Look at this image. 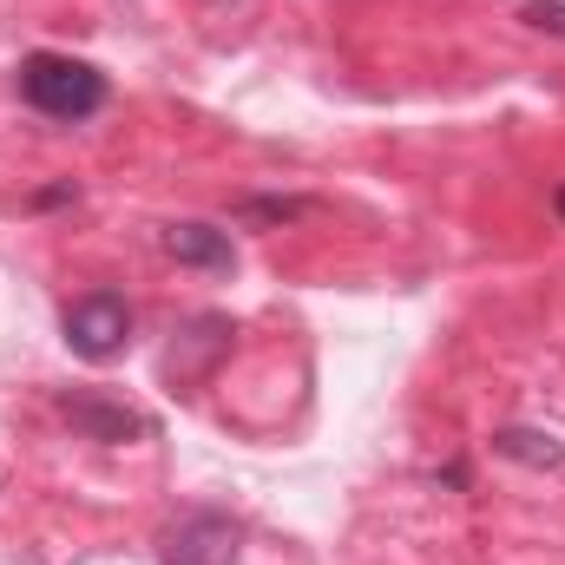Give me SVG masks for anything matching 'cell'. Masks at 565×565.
Wrapping results in <instances>:
<instances>
[{
  "mask_svg": "<svg viewBox=\"0 0 565 565\" xmlns=\"http://www.w3.org/2000/svg\"><path fill=\"white\" fill-rule=\"evenodd\" d=\"M20 99L40 113V119H60V126H86L99 106H106V73L93 60H73V53H26L20 60Z\"/></svg>",
  "mask_w": 565,
  "mask_h": 565,
  "instance_id": "cell-1",
  "label": "cell"
},
{
  "mask_svg": "<svg viewBox=\"0 0 565 565\" xmlns=\"http://www.w3.org/2000/svg\"><path fill=\"white\" fill-rule=\"evenodd\" d=\"M60 335H66V349H73L79 362H113V355H126V342H132V302H126L119 289H86L79 302H66Z\"/></svg>",
  "mask_w": 565,
  "mask_h": 565,
  "instance_id": "cell-2",
  "label": "cell"
},
{
  "mask_svg": "<svg viewBox=\"0 0 565 565\" xmlns=\"http://www.w3.org/2000/svg\"><path fill=\"white\" fill-rule=\"evenodd\" d=\"M237 553H244V526L224 520V513H184L158 540L164 565H237Z\"/></svg>",
  "mask_w": 565,
  "mask_h": 565,
  "instance_id": "cell-3",
  "label": "cell"
},
{
  "mask_svg": "<svg viewBox=\"0 0 565 565\" xmlns=\"http://www.w3.org/2000/svg\"><path fill=\"white\" fill-rule=\"evenodd\" d=\"M231 316H191L178 335H171V349H164V382L171 388H191V382H204L224 355H231Z\"/></svg>",
  "mask_w": 565,
  "mask_h": 565,
  "instance_id": "cell-4",
  "label": "cell"
},
{
  "mask_svg": "<svg viewBox=\"0 0 565 565\" xmlns=\"http://www.w3.org/2000/svg\"><path fill=\"white\" fill-rule=\"evenodd\" d=\"M60 415L79 427L86 440H99V447H126V440H145L151 434V422H145L139 408L106 402V395H60Z\"/></svg>",
  "mask_w": 565,
  "mask_h": 565,
  "instance_id": "cell-5",
  "label": "cell"
},
{
  "mask_svg": "<svg viewBox=\"0 0 565 565\" xmlns=\"http://www.w3.org/2000/svg\"><path fill=\"white\" fill-rule=\"evenodd\" d=\"M164 257H178L184 270H204V277H231V270H237V244H231V231L198 224V217L164 224Z\"/></svg>",
  "mask_w": 565,
  "mask_h": 565,
  "instance_id": "cell-6",
  "label": "cell"
},
{
  "mask_svg": "<svg viewBox=\"0 0 565 565\" xmlns=\"http://www.w3.org/2000/svg\"><path fill=\"white\" fill-rule=\"evenodd\" d=\"M493 454H507V460H520V467H565V447L546 427H500V434H493Z\"/></svg>",
  "mask_w": 565,
  "mask_h": 565,
  "instance_id": "cell-7",
  "label": "cell"
},
{
  "mask_svg": "<svg viewBox=\"0 0 565 565\" xmlns=\"http://www.w3.org/2000/svg\"><path fill=\"white\" fill-rule=\"evenodd\" d=\"M309 211H316L309 198H244L237 204V224H296Z\"/></svg>",
  "mask_w": 565,
  "mask_h": 565,
  "instance_id": "cell-8",
  "label": "cell"
},
{
  "mask_svg": "<svg viewBox=\"0 0 565 565\" xmlns=\"http://www.w3.org/2000/svg\"><path fill=\"white\" fill-rule=\"evenodd\" d=\"M520 20L540 26V33H559L565 40V0H520Z\"/></svg>",
  "mask_w": 565,
  "mask_h": 565,
  "instance_id": "cell-9",
  "label": "cell"
},
{
  "mask_svg": "<svg viewBox=\"0 0 565 565\" xmlns=\"http://www.w3.org/2000/svg\"><path fill=\"white\" fill-rule=\"evenodd\" d=\"M73 198H79L73 184H46V191H33L26 204H33V211H53V204H73Z\"/></svg>",
  "mask_w": 565,
  "mask_h": 565,
  "instance_id": "cell-10",
  "label": "cell"
},
{
  "mask_svg": "<svg viewBox=\"0 0 565 565\" xmlns=\"http://www.w3.org/2000/svg\"><path fill=\"white\" fill-rule=\"evenodd\" d=\"M553 211H559V217H565V184H559V191H553Z\"/></svg>",
  "mask_w": 565,
  "mask_h": 565,
  "instance_id": "cell-11",
  "label": "cell"
}]
</instances>
